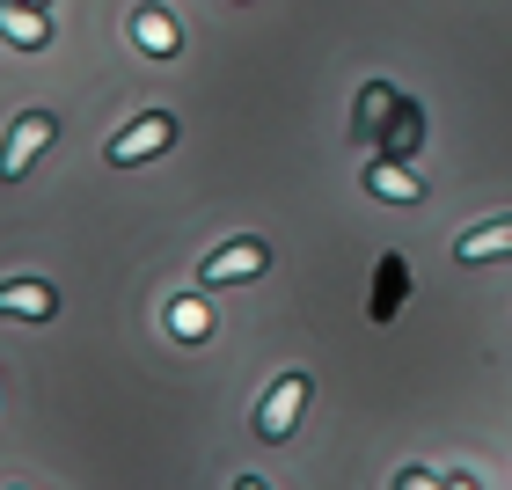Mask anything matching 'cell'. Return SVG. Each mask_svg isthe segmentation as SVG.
Segmentation results:
<instances>
[{"instance_id":"5b68a950","label":"cell","mask_w":512,"mask_h":490,"mask_svg":"<svg viewBox=\"0 0 512 490\" xmlns=\"http://www.w3.org/2000/svg\"><path fill=\"white\" fill-rule=\"evenodd\" d=\"M0 315H15V322H52V315H59V293L44 286V278H8V286H0Z\"/></svg>"},{"instance_id":"4fadbf2b","label":"cell","mask_w":512,"mask_h":490,"mask_svg":"<svg viewBox=\"0 0 512 490\" xmlns=\"http://www.w3.org/2000/svg\"><path fill=\"white\" fill-rule=\"evenodd\" d=\"M169 330L198 344V337H205V300H176V315H169Z\"/></svg>"},{"instance_id":"277c9868","label":"cell","mask_w":512,"mask_h":490,"mask_svg":"<svg viewBox=\"0 0 512 490\" xmlns=\"http://www.w3.org/2000/svg\"><path fill=\"white\" fill-rule=\"evenodd\" d=\"M264 264H271L264 242H227V249H213V256L198 264V286H235V278H256Z\"/></svg>"},{"instance_id":"7a4b0ae2","label":"cell","mask_w":512,"mask_h":490,"mask_svg":"<svg viewBox=\"0 0 512 490\" xmlns=\"http://www.w3.org/2000/svg\"><path fill=\"white\" fill-rule=\"evenodd\" d=\"M52 139H59V118H52V110H22L15 132H8V147H0V183H22V176H30V161L52 147Z\"/></svg>"},{"instance_id":"9c48e42d","label":"cell","mask_w":512,"mask_h":490,"mask_svg":"<svg viewBox=\"0 0 512 490\" xmlns=\"http://www.w3.org/2000/svg\"><path fill=\"white\" fill-rule=\"evenodd\" d=\"M454 256H461V264H491V256H512V213H505V220H483L476 235H461Z\"/></svg>"},{"instance_id":"52a82bcc","label":"cell","mask_w":512,"mask_h":490,"mask_svg":"<svg viewBox=\"0 0 512 490\" xmlns=\"http://www.w3.org/2000/svg\"><path fill=\"white\" fill-rule=\"evenodd\" d=\"M0 37L22 44V52H44V44H52V22H44V8H30V0H0Z\"/></svg>"},{"instance_id":"e0dca14e","label":"cell","mask_w":512,"mask_h":490,"mask_svg":"<svg viewBox=\"0 0 512 490\" xmlns=\"http://www.w3.org/2000/svg\"><path fill=\"white\" fill-rule=\"evenodd\" d=\"M30 8H52V0H30Z\"/></svg>"},{"instance_id":"5bb4252c","label":"cell","mask_w":512,"mask_h":490,"mask_svg":"<svg viewBox=\"0 0 512 490\" xmlns=\"http://www.w3.org/2000/svg\"><path fill=\"white\" fill-rule=\"evenodd\" d=\"M395 490H447V476H425V469H403V476H395Z\"/></svg>"},{"instance_id":"ba28073f","label":"cell","mask_w":512,"mask_h":490,"mask_svg":"<svg viewBox=\"0 0 512 490\" xmlns=\"http://www.w3.org/2000/svg\"><path fill=\"white\" fill-rule=\"evenodd\" d=\"M366 191H374V198H395V205H417V198H425V183H417L410 176V161H374V169H366Z\"/></svg>"},{"instance_id":"3957f363","label":"cell","mask_w":512,"mask_h":490,"mask_svg":"<svg viewBox=\"0 0 512 490\" xmlns=\"http://www.w3.org/2000/svg\"><path fill=\"white\" fill-rule=\"evenodd\" d=\"M300 403H308V373H278L256 403V439H286L300 425Z\"/></svg>"},{"instance_id":"9a60e30c","label":"cell","mask_w":512,"mask_h":490,"mask_svg":"<svg viewBox=\"0 0 512 490\" xmlns=\"http://www.w3.org/2000/svg\"><path fill=\"white\" fill-rule=\"evenodd\" d=\"M447 490H476V483H469V476H447Z\"/></svg>"},{"instance_id":"30bf717a","label":"cell","mask_w":512,"mask_h":490,"mask_svg":"<svg viewBox=\"0 0 512 490\" xmlns=\"http://www.w3.org/2000/svg\"><path fill=\"white\" fill-rule=\"evenodd\" d=\"M381 132H388V161H410L417 132H425V125H417V103H403V96H395V118H388Z\"/></svg>"},{"instance_id":"8992f818","label":"cell","mask_w":512,"mask_h":490,"mask_svg":"<svg viewBox=\"0 0 512 490\" xmlns=\"http://www.w3.org/2000/svg\"><path fill=\"white\" fill-rule=\"evenodd\" d=\"M132 44H139L147 59H176V52H183V30H176L169 8H132Z\"/></svg>"},{"instance_id":"6da1fadb","label":"cell","mask_w":512,"mask_h":490,"mask_svg":"<svg viewBox=\"0 0 512 490\" xmlns=\"http://www.w3.org/2000/svg\"><path fill=\"white\" fill-rule=\"evenodd\" d=\"M169 147H176V118H169V110H147V118H132L103 147V161H110V169H132V161H154V154H169Z\"/></svg>"},{"instance_id":"7c38bea8","label":"cell","mask_w":512,"mask_h":490,"mask_svg":"<svg viewBox=\"0 0 512 490\" xmlns=\"http://www.w3.org/2000/svg\"><path fill=\"white\" fill-rule=\"evenodd\" d=\"M388 103H395V96H388L381 81L359 96V139H381V125H388Z\"/></svg>"},{"instance_id":"8fae6325","label":"cell","mask_w":512,"mask_h":490,"mask_svg":"<svg viewBox=\"0 0 512 490\" xmlns=\"http://www.w3.org/2000/svg\"><path fill=\"white\" fill-rule=\"evenodd\" d=\"M403 293H410V264H403V256H381V293H374V315H395V308H403Z\"/></svg>"},{"instance_id":"2e32d148","label":"cell","mask_w":512,"mask_h":490,"mask_svg":"<svg viewBox=\"0 0 512 490\" xmlns=\"http://www.w3.org/2000/svg\"><path fill=\"white\" fill-rule=\"evenodd\" d=\"M235 490H264V483H256V476H242V483H235Z\"/></svg>"}]
</instances>
